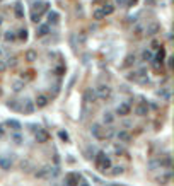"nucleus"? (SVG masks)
<instances>
[{
  "mask_svg": "<svg viewBox=\"0 0 174 186\" xmlns=\"http://www.w3.org/2000/svg\"><path fill=\"white\" fill-rule=\"evenodd\" d=\"M58 137H60V140H61V142H65V144H68V142H70V137H68V133H67L65 130L58 131Z\"/></svg>",
  "mask_w": 174,
  "mask_h": 186,
  "instance_id": "nucleus-26",
  "label": "nucleus"
},
{
  "mask_svg": "<svg viewBox=\"0 0 174 186\" xmlns=\"http://www.w3.org/2000/svg\"><path fill=\"white\" fill-rule=\"evenodd\" d=\"M126 79L128 80H136V72H130V74L126 75Z\"/></svg>",
  "mask_w": 174,
  "mask_h": 186,
  "instance_id": "nucleus-39",
  "label": "nucleus"
},
{
  "mask_svg": "<svg viewBox=\"0 0 174 186\" xmlns=\"http://www.w3.org/2000/svg\"><path fill=\"white\" fill-rule=\"evenodd\" d=\"M31 21H33L34 24H38L39 21H41V14H38V12H33V14H31Z\"/></svg>",
  "mask_w": 174,
  "mask_h": 186,
  "instance_id": "nucleus-35",
  "label": "nucleus"
},
{
  "mask_svg": "<svg viewBox=\"0 0 174 186\" xmlns=\"http://www.w3.org/2000/svg\"><path fill=\"white\" fill-rule=\"evenodd\" d=\"M5 65H7V67H16V65H17V58H16V56H12V58H9Z\"/></svg>",
  "mask_w": 174,
  "mask_h": 186,
  "instance_id": "nucleus-36",
  "label": "nucleus"
},
{
  "mask_svg": "<svg viewBox=\"0 0 174 186\" xmlns=\"http://www.w3.org/2000/svg\"><path fill=\"white\" fill-rule=\"evenodd\" d=\"M96 91H92V89H87L85 91V94H84V99L87 101V103H94L96 101Z\"/></svg>",
  "mask_w": 174,
  "mask_h": 186,
  "instance_id": "nucleus-15",
  "label": "nucleus"
},
{
  "mask_svg": "<svg viewBox=\"0 0 174 186\" xmlns=\"http://www.w3.org/2000/svg\"><path fill=\"white\" fill-rule=\"evenodd\" d=\"M53 72H55L57 75H63V74H65V67H63V65H60V67H57Z\"/></svg>",
  "mask_w": 174,
  "mask_h": 186,
  "instance_id": "nucleus-38",
  "label": "nucleus"
},
{
  "mask_svg": "<svg viewBox=\"0 0 174 186\" xmlns=\"http://www.w3.org/2000/svg\"><path fill=\"white\" fill-rule=\"evenodd\" d=\"M152 58H154V55L150 51H147V50L142 53V62H152Z\"/></svg>",
  "mask_w": 174,
  "mask_h": 186,
  "instance_id": "nucleus-32",
  "label": "nucleus"
},
{
  "mask_svg": "<svg viewBox=\"0 0 174 186\" xmlns=\"http://www.w3.org/2000/svg\"><path fill=\"white\" fill-rule=\"evenodd\" d=\"M0 2H2V0H0Z\"/></svg>",
  "mask_w": 174,
  "mask_h": 186,
  "instance_id": "nucleus-50",
  "label": "nucleus"
},
{
  "mask_svg": "<svg viewBox=\"0 0 174 186\" xmlns=\"http://www.w3.org/2000/svg\"><path fill=\"white\" fill-rule=\"evenodd\" d=\"M115 135H116V138L119 142H123V144H130L132 142V135L126 130H121V131H118V133H115Z\"/></svg>",
  "mask_w": 174,
  "mask_h": 186,
  "instance_id": "nucleus-8",
  "label": "nucleus"
},
{
  "mask_svg": "<svg viewBox=\"0 0 174 186\" xmlns=\"http://www.w3.org/2000/svg\"><path fill=\"white\" fill-rule=\"evenodd\" d=\"M116 5H119V7H125L126 5V0H115Z\"/></svg>",
  "mask_w": 174,
  "mask_h": 186,
  "instance_id": "nucleus-43",
  "label": "nucleus"
},
{
  "mask_svg": "<svg viewBox=\"0 0 174 186\" xmlns=\"http://www.w3.org/2000/svg\"><path fill=\"white\" fill-rule=\"evenodd\" d=\"M34 109H36L34 103H33L31 99H26V101H24V104H22V111H24V114H33Z\"/></svg>",
  "mask_w": 174,
  "mask_h": 186,
  "instance_id": "nucleus-9",
  "label": "nucleus"
},
{
  "mask_svg": "<svg viewBox=\"0 0 174 186\" xmlns=\"http://www.w3.org/2000/svg\"><path fill=\"white\" fill-rule=\"evenodd\" d=\"M16 33H14V31H7V33H5V34H3V39H5V41H14V39H16Z\"/></svg>",
  "mask_w": 174,
  "mask_h": 186,
  "instance_id": "nucleus-33",
  "label": "nucleus"
},
{
  "mask_svg": "<svg viewBox=\"0 0 174 186\" xmlns=\"http://www.w3.org/2000/svg\"><path fill=\"white\" fill-rule=\"evenodd\" d=\"M58 19H60V14H58V12H55V10L48 12V21H50V24H58Z\"/></svg>",
  "mask_w": 174,
  "mask_h": 186,
  "instance_id": "nucleus-21",
  "label": "nucleus"
},
{
  "mask_svg": "<svg viewBox=\"0 0 174 186\" xmlns=\"http://www.w3.org/2000/svg\"><path fill=\"white\" fill-rule=\"evenodd\" d=\"M157 96H160L162 99L169 101V99H171V92H169V87H160V89L157 91Z\"/></svg>",
  "mask_w": 174,
  "mask_h": 186,
  "instance_id": "nucleus-16",
  "label": "nucleus"
},
{
  "mask_svg": "<svg viewBox=\"0 0 174 186\" xmlns=\"http://www.w3.org/2000/svg\"><path fill=\"white\" fill-rule=\"evenodd\" d=\"M135 113L138 114V116H145V114H149V106H147V103H140V104L135 108Z\"/></svg>",
  "mask_w": 174,
  "mask_h": 186,
  "instance_id": "nucleus-12",
  "label": "nucleus"
},
{
  "mask_svg": "<svg viewBox=\"0 0 174 186\" xmlns=\"http://www.w3.org/2000/svg\"><path fill=\"white\" fill-rule=\"evenodd\" d=\"M171 179V174L167 172V174H164V176H160V178H157V183L159 185H167V181Z\"/></svg>",
  "mask_w": 174,
  "mask_h": 186,
  "instance_id": "nucleus-29",
  "label": "nucleus"
},
{
  "mask_svg": "<svg viewBox=\"0 0 174 186\" xmlns=\"http://www.w3.org/2000/svg\"><path fill=\"white\" fill-rule=\"evenodd\" d=\"M173 60H174L173 56H169V58H167V63H169V67H173Z\"/></svg>",
  "mask_w": 174,
  "mask_h": 186,
  "instance_id": "nucleus-45",
  "label": "nucleus"
},
{
  "mask_svg": "<svg viewBox=\"0 0 174 186\" xmlns=\"http://www.w3.org/2000/svg\"><path fill=\"white\" fill-rule=\"evenodd\" d=\"M0 24H2V17H0Z\"/></svg>",
  "mask_w": 174,
  "mask_h": 186,
  "instance_id": "nucleus-49",
  "label": "nucleus"
},
{
  "mask_svg": "<svg viewBox=\"0 0 174 186\" xmlns=\"http://www.w3.org/2000/svg\"><path fill=\"white\" fill-rule=\"evenodd\" d=\"M104 155H106V152H104V150H99L96 155H94V162H96V168L99 166V164H101V161L104 159Z\"/></svg>",
  "mask_w": 174,
  "mask_h": 186,
  "instance_id": "nucleus-25",
  "label": "nucleus"
},
{
  "mask_svg": "<svg viewBox=\"0 0 174 186\" xmlns=\"http://www.w3.org/2000/svg\"><path fill=\"white\" fill-rule=\"evenodd\" d=\"M111 169H113V171H109L111 176H119V174H123V168H121V166H115V168L111 166Z\"/></svg>",
  "mask_w": 174,
  "mask_h": 186,
  "instance_id": "nucleus-30",
  "label": "nucleus"
},
{
  "mask_svg": "<svg viewBox=\"0 0 174 186\" xmlns=\"http://www.w3.org/2000/svg\"><path fill=\"white\" fill-rule=\"evenodd\" d=\"M91 133H92V137H94L96 140H104V128H102L101 125L94 123V125L91 127Z\"/></svg>",
  "mask_w": 174,
  "mask_h": 186,
  "instance_id": "nucleus-3",
  "label": "nucleus"
},
{
  "mask_svg": "<svg viewBox=\"0 0 174 186\" xmlns=\"http://www.w3.org/2000/svg\"><path fill=\"white\" fill-rule=\"evenodd\" d=\"M34 138H36V142H38V144H46V142L50 140V135H48V131H46V130L39 128L38 131H34Z\"/></svg>",
  "mask_w": 174,
  "mask_h": 186,
  "instance_id": "nucleus-4",
  "label": "nucleus"
},
{
  "mask_svg": "<svg viewBox=\"0 0 174 186\" xmlns=\"http://www.w3.org/2000/svg\"><path fill=\"white\" fill-rule=\"evenodd\" d=\"M109 186H119V185H109Z\"/></svg>",
  "mask_w": 174,
  "mask_h": 186,
  "instance_id": "nucleus-47",
  "label": "nucleus"
},
{
  "mask_svg": "<svg viewBox=\"0 0 174 186\" xmlns=\"http://www.w3.org/2000/svg\"><path fill=\"white\" fill-rule=\"evenodd\" d=\"M48 103H50V97H48L46 94H39L38 97H36V101H34V106H36L38 109H41V108H46Z\"/></svg>",
  "mask_w": 174,
  "mask_h": 186,
  "instance_id": "nucleus-5",
  "label": "nucleus"
},
{
  "mask_svg": "<svg viewBox=\"0 0 174 186\" xmlns=\"http://www.w3.org/2000/svg\"><path fill=\"white\" fill-rule=\"evenodd\" d=\"M0 53H2V51H0Z\"/></svg>",
  "mask_w": 174,
  "mask_h": 186,
  "instance_id": "nucleus-51",
  "label": "nucleus"
},
{
  "mask_svg": "<svg viewBox=\"0 0 174 186\" xmlns=\"http://www.w3.org/2000/svg\"><path fill=\"white\" fill-rule=\"evenodd\" d=\"M77 186H91V185H89V181H87V179H82V178H80V181H78Z\"/></svg>",
  "mask_w": 174,
  "mask_h": 186,
  "instance_id": "nucleus-41",
  "label": "nucleus"
},
{
  "mask_svg": "<svg viewBox=\"0 0 174 186\" xmlns=\"http://www.w3.org/2000/svg\"><path fill=\"white\" fill-rule=\"evenodd\" d=\"M0 168L3 169V171H10V168H12V159L10 157H0Z\"/></svg>",
  "mask_w": 174,
  "mask_h": 186,
  "instance_id": "nucleus-11",
  "label": "nucleus"
},
{
  "mask_svg": "<svg viewBox=\"0 0 174 186\" xmlns=\"http://www.w3.org/2000/svg\"><path fill=\"white\" fill-rule=\"evenodd\" d=\"M24 85H26V82L20 79V80H17V82L12 84V91H14V92H20V91L24 89Z\"/></svg>",
  "mask_w": 174,
  "mask_h": 186,
  "instance_id": "nucleus-20",
  "label": "nucleus"
},
{
  "mask_svg": "<svg viewBox=\"0 0 174 186\" xmlns=\"http://www.w3.org/2000/svg\"><path fill=\"white\" fill-rule=\"evenodd\" d=\"M130 111H132L130 103H121V104L116 108V114H119V116H126V114H130Z\"/></svg>",
  "mask_w": 174,
  "mask_h": 186,
  "instance_id": "nucleus-7",
  "label": "nucleus"
},
{
  "mask_svg": "<svg viewBox=\"0 0 174 186\" xmlns=\"http://www.w3.org/2000/svg\"><path fill=\"white\" fill-rule=\"evenodd\" d=\"M7 108H9V109H12V111H19V109H20L16 99H10V101H7Z\"/></svg>",
  "mask_w": 174,
  "mask_h": 186,
  "instance_id": "nucleus-23",
  "label": "nucleus"
},
{
  "mask_svg": "<svg viewBox=\"0 0 174 186\" xmlns=\"http://www.w3.org/2000/svg\"><path fill=\"white\" fill-rule=\"evenodd\" d=\"M159 31H160V24H159V22H152V24H149V26H147V29H145V34L152 38V36H155Z\"/></svg>",
  "mask_w": 174,
  "mask_h": 186,
  "instance_id": "nucleus-6",
  "label": "nucleus"
},
{
  "mask_svg": "<svg viewBox=\"0 0 174 186\" xmlns=\"http://www.w3.org/2000/svg\"><path fill=\"white\" fill-rule=\"evenodd\" d=\"M152 48H154V50L159 48V43H157V41H152Z\"/></svg>",
  "mask_w": 174,
  "mask_h": 186,
  "instance_id": "nucleus-44",
  "label": "nucleus"
},
{
  "mask_svg": "<svg viewBox=\"0 0 174 186\" xmlns=\"http://www.w3.org/2000/svg\"><path fill=\"white\" fill-rule=\"evenodd\" d=\"M5 70H7V65H5V62H2V60H0V74H3Z\"/></svg>",
  "mask_w": 174,
  "mask_h": 186,
  "instance_id": "nucleus-40",
  "label": "nucleus"
},
{
  "mask_svg": "<svg viewBox=\"0 0 174 186\" xmlns=\"http://www.w3.org/2000/svg\"><path fill=\"white\" fill-rule=\"evenodd\" d=\"M92 17L96 19V21H101V19H104L106 16H104V12H102V9H97V10H94V14H92Z\"/></svg>",
  "mask_w": 174,
  "mask_h": 186,
  "instance_id": "nucleus-31",
  "label": "nucleus"
},
{
  "mask_svg": "<svg viewBox=\"0 0 174 186\" xmlns=\"http://www.w3.org/2000/svg\"><path fill=\"white\" fill-rule=\"evenodd\" d=\"M12 142H14L16 145H22V142H24V138H22V135H20L19 131H16V133L12 135Z\"/></svg>",
  "mask_w": 174,
  "mask_h": 186,
  "instance_id": "nucleus-24",
  "label": "nucleus"
},
{
  "mask_svg": "<svg viewBox=\"0 0 174 186\" xmlns=\"http://www.w3.org/2000/svg\"><path fill=\"white\" fill-rule=\"evenodd\" d=\"M142 33H143V26L138 24L135 29H133V34H135V36H142Z\"/></svg>",
  "mask_w": 174,
  "mask_h": 186,
  "instance_id": "nucleus-37",
  "label": "nucleus"
},
{
  "mask_svg": "<svg viewBox=\"0 0 174 186\" xmlns=\"http://www.w3.org/2000/svg\"><path fill=\"white\" fill-rule=\"evenodd\" d=\"M102 12H104V16H111V14L115 12V7H113V5H108V3H104V7H102Z\"/></svg>",
  "mask_w": 174,
  "mask_h": 186,
  "instance_id": "nucleus-28",
  "label": "nucleus"
},
{
  "mask_svg": "<svg viewBox=\"0 0 174 186\" xmlns=\"http://www.w3.org/2000/svg\"><path fill=\"white\" fill-rule=\"evenodd\" d=\"M82 174L80 172H67L65 174V186H77Z\"/></svg>",
  "mask_w": 174,
  "mask_h": 186,
  "instance_id": "nucleus-2",
  "label": "nucleus"
},
{
  "mask_svg": "<svg viewBox=\"0 0 174 186\" xmlns=\"http://www.w3.org/2000/svg\"><path fill=\"white\" fill-rule=\"evenodd\" d=\"M14 12H16V17H17V19H24V7H22V3H20V2L16 3Z\"/></svg>",
  "mask_w": 174,
  "mask_h": 186,
  "instance_id": "nucleus-18",
  "label": "nucleus"
},
{
  "mask_svg": "<svg viewBox=\"0 0 174 186\" xmlns=\"http://www.w3.org/2000/svg\"><path fill=\"white\" fill-rule=\"evenodd\" d=\"M111 166H113V164H111V159H109L108 155H104V159L101 161V164L97 166V169H99L101 172H106V171H109V169H111Z\"/></svg>",
  "mask_w": 174,
  "mask_h": 186,
  "instance_id": "nucleus-10",
  "label": "nucleus"
},
{
  "mask_svg": "<svg viewBox=\"0 0 174 186\" xmlns=\"http://www.w3.org/2000/svg\"><path fill=\"white\" fill-rule=\"evenodd\" d=\"M16 36L19 38L20 41H26V39H27V29H26V27H22V29H19V33H17Z\"/></svg>",
  "mask_w": 174,
  "mask_h": 186,
  "instance_id": "nucleus-27",
  "label": "nucleus"
},
{
  "mask_svg": "<svg viewBox=\"0 0 174 186\" xmlns=\"http://www.w3.org/2000/svg\"><path fill=\"white\" fill-rule=\"evenodd\" d=\"M48 33H50V24H41V26H38L36 36H38V38H43V36H46Z\"/></svg>",
  "mask_w": 174,
  "mask_h": 186,
  "instance_id": "nucleus-14",
  "label": "nucleus"
},
{
  "mask_svg": "<svg viewBox=\"0 0 174 186\" xmlns=\"http://www.w3.org/2000/svg\"><path fill=\"white\" fill-rule=\"evenodd\" d=\"M102 123L104 125H113L115 123V114L113 113H104L102 114Z\"/></svg>",
  "mask_w": 174,
  "mask_h": 186,
  "instance_id": "nucleus-17",
  "label": "nucleus"
},
{
  "mask_svg": "<svg viewBox=\"0 0 174 186\" xmlns=\"http://www.w3.org/2000/svg\"><path fill=\"white\" fill-rule=\"evenodd\" d=\"M26 60H27V62H36V60H38V53H36L34 50H27V51H26Z\"/></svg>",
  "mask_w": 174,
  "mask_h": 186,
  "instance_id": "nucleus-22",
  "label": "nucleus"
},
{
  "mask_svg": "<svg viewBox=\"0 0 174 186\" xmlns=\"http://www.w3.org/2000/svg\"><path fill=\"white\" fill-rule=\"evenodd\" d=\"M3 133H5V131H3V127H0V138L3 137Z\"/></svg>",
  "mask_w": 174,
  "mask_h": 186,
  "instance_id": "nucleus-46",
  "label": "nucleus"
},
{
  "mask_svg": "<svg viewBox=\"0 0 174 186\" xmlns=\"http://www.w3.org/2000/svg\"><path fill=\"white\" fill-rule=\"evenodd\" d=\"M135 63V55H128L126 56V62L123 63V67H132Z\"/></svg>",
  "mask_w": 174,
  "mask_h": 186,
  "instance_id": "nucleus-34",
  "label": "nucleus"
},
{
  "mask_svg": "<svg viewBox=\"0 0 174 186\" xmlns=\"http://www.w3.org/2000/svg\"><path fill=\"white\" fill-rule=\"evenodd\" d=\"M155 3H157V0H145V5H149V7H154Z\"/></svg>",
  "mask_w": 174,
  "mask_h": 186,
  "instance_id": "nucleus-42",
  "label": "nucleus"
},
{
  "mask_svg": "<svg viewBox=\"0 0 174 186\" xmlns=\"http://www.w3.org/2000/svg\"><path fill=\"white\" fill-rule=\"evenodd\" d=\"M164 58H166V50H164L162 46H159V48H157V55H155V58H152V60H155V63L159 65V63L164 62Z\"/></svg>",
  "mask_w": 174,
  "mask_h": 186,
  "instance_id": "nucleus-13",
  "label": "nucleus"
},
{
  "mask_svg": "<svg viewBox=\"0 0 174 186\" xmlns=\"http://www.w3.org/2000/svg\"><path fill=\"white\" fill-rule=\"evenodd\" d=\"M0 96H2V89H0Z\"/></svg>",
  "mask_w": 174,
  "mask_h": 186,
  "instance_id": "nucleus-48",
  "label": "nucleus"
},
{
  "mask_svg": "<svg viewBox=\"0 0 174 186\" xmlns=\"http://www.w3.org/2000/svg\"><path fill=\"white\" fill-rule=\"evenodd\" d=\"M96 96L99 99H109L111 97V87L108 84H99L96 87Z\"/></svg>",
  "mask_w": 174,
  "mask_h": 186,
  "instance_id": "nucleus-1",
  "label": "nucleus"
},
{
  "mask_svg": "<svg viewBox=\"0 0 174 186\" xmlns=\"http://www.w3.org/2000/svg\"><path fill=\"white\" fill-rule=\"evenodd\" d=\"M7 127H10L14 131H20V128H22V125L17 120H7Z\"/></svg>",
  "mask_w": 174,
  "mask_h": 186,
  "instance_id": "nucleus-19",
  "label": "nucleus"
}]
</instances>
